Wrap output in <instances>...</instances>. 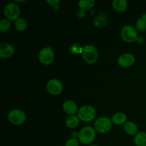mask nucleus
<instances>
[{
  "instance_id": "23",
  "label": "nucleus",
  "mask_w": 146,
  "mask_h": 146,
  "mask_svg": "<svg viewBox=\"0 0 146 146\" xmlns=\"http://www.w3.org/2000/svg\"><path fill=\"white\" fill-rule=\"evenodd\" d=\"M69 50L70 51H71V53H72V54H79V53H82L83 47H81L78 44H72V45L70 46Z\"/></svg>"
},
{
  "instance_id": "5",
  "label": "nucleus",
  "mask_w": 146,
  "mask_h": 146,
  "mask_svg": "<svg viewBox=\"0 0 146 146\" xmlns=\"http://www.w3.org/2000/svg\"><path fill=\"white\" fill-rule=\"evenodd\" d=\"M4 14L7 19L10 21H15L19 18L20 8L16 3L11 2L6 5L4 9Z\"/></svg>"
},
{
  "instance_id": "8",
  "label": "nucleus",
  "mask_w": 146,
  "mask_h": 146,
  "mask_svg": "<svg viewBox=\"0 0 146 146\" xmlns=\"http://www.w3.org/2000/svg\"><path fill=\"white\" fill-rule=\"evenodd\" d=\"M55 54L51 47L48 46L42 48L38 54V60L44 65H49L54 61Z\"/></svg>"
},
{
  "instance_id": "22",
  "label": "nucleus",
  "mask_w": 146,
  "mask_h": 146,
  "mask_svg": "<svg viewBox=\"0 0 146 146\" xmlns=\"http://www.w3.org/2000/svg\"><path fill=\"white\" fill-rule=\"evenodd\" d=\"M11 27V21H9L8 19H3L0 21V31H1V32H6L10 29Z\"/></svg>"
},
{
  "instance_id": "20",
  "label": "nucleus",
  "mask_w": 146,
  "mask_h": 146,
  "mask_svg": "<svg viewBox=\"0 0 146 146\" xmlns=\"http://www.w3.org/2000/svg\"><path fill=\"white\" fill-rule=\"evenodd\" d=\"M106 20V16H105L104 14L101 13V14H99L98 16H96L95 17V19L94 20V24L98 27H104L107 24Z\"/></svg>"
},
{
  "instance_id": "1",
  "label": "nucleus",
  "mask_w": 146,
  "mask_h": 146,
  "mask_svg": "<svg viewBox=\"0 0 146 146\" xmlns=\"http://www.w3.org/2000/svg\"><path fill=\"white\" fill-rule=\"evenodd\" d=\"M96 136V131L91 126L84 127L78 134L80 143L84 145H89L94 142Z\"/></svg>"
},
{
  "instance_id": "4",
  "label": "nucleus",
  "mask_w": 146,
  "mask_h": 146,
  "mask_svg": "<svg viewBox=\"0 0 146 146\" xmlns=\"http://www.w3.org/2000/svg\"><path fill=\"white\" fill-rule=\"evenodd\" d=\"M112 121L107 117H100L94 123V128L99 133H106L112 128Z\"/></svg>"
},
{
  "instance_id": "11",
  "label": "nucleus",
  "mask_w": 146,
  "mask_h": 146,
  "mask_svg": "<svg viewBox=\"0 0 146 146\" xmlns=\"http://www.w3.org/2000/svg\"><path fill=\"white\" fill-rule=\"evenodd\" d=\"M14 48L12 45L8 43L0 44V57L1 58H9L13 56Z\"/></svg>"
},
{
  "instance_id": "19",
  "label": "nucleus",
  "mask_w": 146,
  "mask_h": 146,
  "mask_svg": "<svg viewBox=\"0 0 146 146\" xmlns=\"http://www.w3.org/2000/svg\"><path fill=\"white\" fill-rule=\"evenodd\" d=\"M94 4H95L94 0H81L78 2V7L80 9L86 11L92 8Z\"/></svg>"
},
{
  "instance_id": "17",
  "label": "nucleus",
  "mask_w": 146,
  "mask_h": 146,
  "mask_svg": "<svg viewBox=\"0 0 146 146\" xmlns=\"http://www.w3.org/2000/svg\"><path fill=\"white\" fill-rule=\"evenodd\" d=\"M80 119L78 118V116L76 115H70L66 120V124L67 127L69 128H76L79 124Z\"/></svg>"
},
{
  "instance_id": "24",
  "label": "nucleus",
  "mask_w": 146,
  "mask_h": 146,
  "mask_svg": "<svg viewBox=\"0 0 146 146\" xmlns=\"http://www.w3.org/2000/svg\"><path fill=\"white\" fill-rule=\"evenodd\" d=\"M65 146H79V141L76 138H71L66 142Z\"/></svg>"
},
{
  "instance_id": "7",
  "label": "nucleus",
  "mask_w": 146,
  "mask_h": 146,
  "mask_svg": "<svg viewBox=\"0 0 146 146\" xmlns=\"http://www.w3.org/2000/svg\"><path fill=\"white\" fill-rule=\"evenodd\" d=\"M121 34L123 40L128 43H131L136 41L137 38L138 37L136 29L130 25H126L123 27L121 31Z\"/></svg>"
},
{
  "instance_id": "3",
  "label": "nucleus",
  "mask_w": 146,
  "mask_h": 146,
  "mask_svg": "<svg viewBox=\"0 0 146 146\" xmlns=\"http://www.w3.org/2000/svg\"><path fill=\"white\" fill-rule=\"evenodd\" d=\"M96 115V111L95 108L88 105L81 107L77 113V116L78 117L80 121L83 122H91L95 119Z\"/></svg>"
},
{
  "instance_id": "13",
  "label": "nucleus",
  "mask_w": 146,
  "mask_h": 146,
  "mask_svg": "<svg viewBox=\"0 0 146 146\" xmlns=\"http://www.w3.org/2000/svg\"><path fill=\"white\" fill-rule=\"evenodd\" d=\"M112 6L118 12H123L128 8V1L125 0H114L112 1Z\"/></svg>"
},
{
  "instance_id": "18",
  "label": "nucleus",
  "mask_w": 146,
  "mask_h": 146,
  "mask_svg": "<svg viewBox=\"0 0 146 146\" xmlns=\"http://www.w3.org/2000/svg\"><path fill=\"white\" fill-rule=\"evenodd\" d=\"M14 26L17 31H24L27 29L28 24L25 19H24L23 18H19L14 21Z\"/></svg>"
},
{
  "instance_id": "28",
  "label": "nucleus",
  "mask_w": 146,
  "mask_h": 146,
  "mask_svg": "<svg viewBox=\"0 0 146 146\" xmlns=\"http://www.w3.org/2000/svg\"><path fill=\"white\" fill-rule=\"evenodd\" d=\"M88 146H98V145H92V144H91V145H88Z\"/></svg>"
},
{
  "instance_id": "15",
  "label": "nucleus",
  "mask_w": 146,
  "mask_h": 146,
  "mask_svg": "<svg viewBox=\"0 0 146 146\" xmlns=\"http://www.w3.org/2000/svg\"><path fill=\"white\" fill-rule=\"evenodd\" d=\"M111 121L115 125H124L127 121V116L123 113H117L113 115Z\"/></svg>"
},
{
  "instance_id": "21",
  "label": "nucleus",
  "mask_w": 146,
  "mask_h": 146,
  "mask_svg": "<svg viewBox=\"0 0 146 146\" xmlns=\"http://www.w3.org/2000/svg\"><path fill=\"white\" fill-rule=\"evenodd\" d=\"M135 28L140 31H146V14H143L142 17L137 20L135 23Z\"/></svg>"
},
{
  "instance_id": "16",
  "label": "nucleus",
  "mask_w": 146,
  "mask_h": 146,
  "mask_svg": "<svg viewBox=\"0 0 146 146\" xmlns=\"http://www.w3.org/2000/svg\"><path fill=\"white\" fill-rule=\"evenodd\" d=\"M134 143L136 146H146V133L138 132L134 137Z\"/></svg>"
},
{
  "instance_id": "12",
  "label": "nucleus",
  "mask_w": 146,
  "mask_h": 146,
  "mask_svg": "<svg viewBox=\"0 0 146 146\" xmlns=\"http://www.w3.org/2000/svg\"><path fill=\"white\" fill-rule=\"evenodd\" d=\"M63 110L66 114L69 115H74L76 113H78V106L74 101L68 100L65 101L63 104Z\"/></svg>"
},
{
  "instance_id": "25",
  "label": "nucleus",
  "mask_w": 146,
  "mask_h": 146,
  "mask_svg": "<svg viewBox=\"0 0 146 146\" xmlns=\"http://www.w3.org/2000/svg\"><path fill=\"white\" fill-rule=\"evenodd\" d=\"M78 14V17H79V18H81V19L84 18V17H85V16H86L85 11H84V10L80 9L79 11H78V14Z\"/></svg>"
},
{
  "instance_id": "2",
  "label": "nucleus",
  "mask_w": 146,
  "mask_h": 146,
  "mask_svg": "<svg viewBox=\"0 0 146 146\" xmlns=\"http://www.w3.org/2000/svg\"><path fill=\"white\" fill-rule=\"evenodd\" d=\"M83 59L88 64H93L97 61L98 58V52L97 48L93 45H86L83 47Z\"/></svg>"
},
{
  "instance_id": "27",
  "label": "nucleus",
  "mask_w": 146,
  "mask_h": 146,
  "mask_svg": "<svg viewBox=\"0 0 146 146\" xmlns=\"http://www.w3.org/2000/svg\"><path fill=\"white\" fill-rule=\"evenodd\" d=\"M136 41H138V43H141V42H143V38L142 37H139V36H138V38H137Z\"/></svg>"
},
{
  "instance_id": "9",
  "label": "nucleus",
  "mask_w": 146,
  "mask_h": 146,
  "mask_svg": "<svg viewBox=\"0 0 146 146\" xmlns=\"http://www.w3.org/2000/svg\"><path fill=\"white\" fill-rule=\"evenodd\" d=\"M46 90L50 94L54 96L58 95L63 91V84L58 79L52 78L46 84Z\"/></svg>"
},
{
  "instance_id": "14",
  "label": "nucleus",
  "mask_w": 146,
  "mask_h": 146,
  "mask_svg": "<svg viewBox=\"0 0 146 146\" xmlns=\"http://www.w3.org/2000/svg\"><path fill=\"white\" fill-rule=\"evenodd\" d=\"M124 131L127 134L131 135H135L138 133V126L136 124L131 121H128L123 125Z\"/></svg>"
},
{
  "instance_id": "26",
  "label": "nucleus",
  "mask_w": 146,
  "mask_h": 146,
  "mask_svg": "<svg viewBox=\"0 0 146 146\" xmlns=\"http://www.w3.org/2000/svg\"><path fill=\"white\" fill-rule=\"evenodd\" d=\"M46 2L56 7V6H58V4L60 2V1H46Z\"/></svg>"
},
{
  "instance_id": "6",
  "label": "nucleus",
  "mask_w": 146,
  "mask_h": 146,
  "mask_svg": "<svg viewBox=\"0 0 146 146\" xmlns=\"http://www.w3.org/2000/svg\"><path fill=\"white\" fill-rule=\"evenodd\" d=\"M8 120L14 125H21L25 122L26 115L24 111L19 109H13L8 114Z\"/></svg>"
},
{
  "instance_id": "10",
  "label": "nucleus",
  "mask_w": 146,
  "mask_h": 146,
  "mask_svg": "<svg viewBox=\"0 0 146 146\" xmlns=\"http://www.w3.org/2000/svg\"><path fill=\"white\" fill-rule=\"evenodd\" d=\"M135 56L132 54L126 53L120 56L118 58V64L120 66L123 68H128L133 65L135 63Z\"/></svg>"
}]
</instances>
